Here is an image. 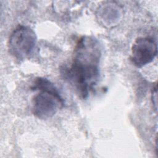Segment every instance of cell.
<instances>
[{
    "label": "cell",
    "mask_w": 158,
    "mask_h": 158,
    "mask_svg": "<svg viewBox=\"0 0 158 158\" xmlns=\"http://www.w3.org/2000/svg\"><path fill=\"white\" fill-rule=\"evenodd\" d=\"M101 48L92 36H83L78 41L73 54L71 65L62 69V75L82 99H86L99 78V65Z\"/></svg>",
    "instance_id": "cell-1"
},
{
    "label": "cell",
    "mask_w": 158,
    "mask_h": 158,
    "mask_svg": "<svg viewBox=\"0 0 158 158\" xmlns=\"http://www.w3.org/2000/svg\"><path fill=\"white\" fill-rule=\"evenodd\" d=\"M31 89L40 91L31 101L32 112L36 117L42 120L51 118L64 106V101L59 91L47 78H36Z\"/></svg>",
    "instance_id": "cell-2"
},
{
    "label": "cell",
    "mask_w": 158,
    "mask_h": 158,
    "mask_svg": "<svg viewBox=\"0 0 158 158\" xmlns=\"http://www.w3.org/2000/svg\"><path fill=\"white\" fill-rule=\"evenodd\" d=\"M36 41V35L31 28L19 25L9 36V51L15 59L23 60L32 54Z\"/></svg>",
    "instance_id": "cell-3"
},
{
    "label": "cell",
    "mask_w": 158,
    "mask_h": 158,
    "mask_svg": "<svg viewBox=\"0 0 158 158\" xmlns=\"http://www.w3.org/2000/svg\"><path fill=\"white\" fill-rule=\"evenodd\" d=\"M157 54V43L152 36L137 38L131 46V60L138 68H141L153 61Z\"/></svg>",
    "instance_id": "cell-4"
},
{
    "label": "cell",
    "mask_w": 158,
    "mask_h": 158,
    "mask_svg": "<svg viewBox=\"0 0 158 158\" xmlns=\"http://www.w3.org/2000/svg\"><path fill=\"white\" fill-rule=\"evenodd\" d=\"M114 3L108 2L101 6L98 9V15L102 22H107V25H112L115 20L119 19L120 11Z\"/></svg>",
    "instance_id": "cell-5"
},
{
    "label": "cell",
    "mask_w": 158,
    "mask_h": 158,
    "mask_svg": "<svg viewBox=\"0 0 158 158\" xmlns=\"http://www.w3.org/2000/svg\"><path fill=\"white\" fill-rule=\"evenodd\" d=\"M152 102V104L154 105V109L156 110H157V85L152 89V94H151Z\"/></svg>",
    "instance_id": "cell-6"
}]
</instances>
